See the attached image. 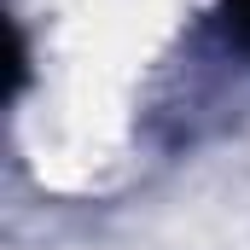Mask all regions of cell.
<instances>
[{
  "label": "cell",
  "instance_id": "6da1fadb",
  "mask_svg": "<svg viewBox=\"0 0 250 250\" xmlns=\"http://www.w3.org/2000/svg\"><path fill=\"white\" fill-rule=\"evenodd\" d=\"M227 35L250 47V0H227Z\"/></svg>",
  "mask_w": 250,
  "mask_h": 250
}]
</instances>
